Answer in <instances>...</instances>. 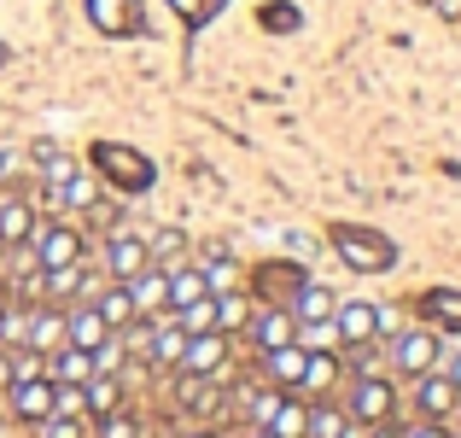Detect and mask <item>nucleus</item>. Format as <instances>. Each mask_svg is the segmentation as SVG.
<instances>
[{
  "instance_id": "nucleus-1",
  "label": "nucleus",
  "mask_w": 461,
  "mask_h": 438,
  "mask_svg": "<svg viewBox=\"0 0 461 438\" xmlns=\"http://www.w3.org/2000/svg\"><path fill=\"white\" fill-rule=\"evenodd\" d=\"M333 246H339V258H345L350 269H362V275H380V269L397 263L392 240L374 234V228H357V223H333Z\"/></svg>"
},
{
  "instance_id": "nucleus-2",
  "label": "nucleus",
  "mask_w": 461,
  "mask_h": 438,
  "mask_svg": "<svg viewBox=\"0 0 461 438\" xmlns=\"http://www.w3.org/2000/svg\"><path fill=\"white\" fill-rule=\"evenodd\" d=\"M345 415L357 421V427H385V421L397 415V386L385 380V374H357Z\"/></svg>"
},
{
  "instance_id": "nucleus-3",
  "label": "nucleus",
  "mask_w": 461,
  "mask_h": 438,
  "mask_svg": "<svg viewBox=\"0 0 461 438\" xmlns=\"http://www.w3.org/2000/svg\"><path fill=\"white\" fill-rule=\"evenodd\" d=\"M228 362H234V351H228V333H187V351H181V369L176 374H204V380H222L228 386Z\"/></svg>"
},
{
  "instance_id": "nucleus-4",
  "label": "nucleus",
  "mask_w": 461,
  "mask_h": 438,
  "mask_svg": "<svg viewBox=\"0 0 461 438\" xmlns=\"http://www.w3.org/2000/svg\"><path fill=\"white\" fill-rule=\"evenodd\" d=\"M94 169H105V176H112L123 193H147L152 187V164L140 152H123L117 141H100V146H94Z\"/></svg>"
},
{
  "instance_id": "nucleus-5",
  "label": "nucleus",
  "mask_w": 461,
  "mask_h": 438,
  "mask_svg": "<svg viewBox=\"0 0 461 438\" xmlns=\"http://www.w3.org/2000/svg\"><path fill=\"white\" fill-rule=\"evenodd\" d=\"M392 362H397V374H427V369H438V333H427V327H397L392 333Z\"/></svg>"
},
{
  "instance_id": "nucleus-6",
  "label": "nucleus",
  "mask_w": 461,
  "mask_h": 438,
  "mask_svg": "<svg viewBox=\"0 0 461 438\" xmlns=\"http://www.w3.org/2000/svg\"><path fill=\"white\" fill-rule=\"evenodd\" d=\"M30 251L41 269H65V263H82V234L70 223H47L30 234Z\"/></svg>"
},
{
  "instance_id": "nucleus-7",
  "label": "nucleus",
  "mask_w": 461,
  "mask_h": 438,
  "mask_svg": "<svg viewBox=\"0 0 461 438\" xmlns=\"http://www.w3.org/2000/svg\"><path fill=\"white\" fill-rule=\"evenodd\" d=\"M147 263H152V246L140 234H129V228L105 234V275H112V281H135Z\"/></svg>"
},
{
  "instance_id": "nucleus-8",
  "label": "nucleus",
  "mask_w": 461,
  "mask_h": 438,
  "mask_svg": "<svg viewBox=\"0 0 461 438\" xmlns=\"http://www.w3.org/2000/svg\"><path fill=\"white\" fill-rule=\"evenodd\" d=\"M450 404H456V386H450V374H444V369L415 374V409H420V421H450Z\"/></svg>"
},
{
  "instance_id": "nucleus-9",
  "label": "nucleus",
  "mask_w": 461,
  "mask_h": 438,
  "mask_svg": "<svg viewBox=\"0 0 461 438\" xmlns=\"http://www.w3.org/2000/svg\"><path fill=\"white\" fill-rule=\"evenodd\" d=\"M304 357H310V351L298 345V339H286V345L263 351V380L281 386V392H298V380H304Z\"/></svg>"
},
{
  "instance_id": "nucleus-10",
  "label": "nucleus",
  "mask_w": 461,
  "mask_h": 438,
  "mask_svg": "<svg viewBox=\"0 0 461 438\" xmlns=\"http://www.w3.org/2000/svg\"><path fill=\"white\" fill-rule=\"evenodd\" d=\"M6 404H12V415H18V421L53 415V380H47V374H35V380H12L6 386Z\"/></svg>"
},
{
  "instance_id": "nucleus-11",
  "label": "nucleus",
  "mask_w": 461,
  "mask_h": 438,
  "mask_svg": "<svg viewBox=\"0 0 461 438\" xmlns=\"http://www.w3.org/2000/svg\"><path fill=\"white\" fill-rule=\"evenodd\" d=\"M123 287H129V298H135V315H164L169 310V269H158V263H147V269Z\"/></svg>"
},
{
  "instance_id": "nucleus-12",
  "label": "nucleus",
  "mask_w": 461,
  "mask_h": 438,
  "mask_svg": "<svg viewBox=\"0 0 461 438\" xmlns=\"http://www.w3.org/2000/svg\"><path fill=\"white\" fill-rule=\"evenodd\" d=\"M374 315H380V304H333V327H339V345H374Z\"/></svg>"
},
{
  "instance_id": "nucleus-13",
  "label": "nucleus",
  "mask_w": 461,
  "mask_h": 438,
  "mask_svg": "<svg viewBox=\"0 0 461 438\" xmlns=\"http://www.w3.org/2000/svg\"><path fill=\"white\" fill-rule=\"evenodd\" d=\"M105 339H112V327H105V315L94 310V304H77V310H65V345H77V351H100Z\"/></svg>"
},
{
  "instance_id": "nucleus-14",
  "label": "nucleus",
  "mask_w": 461,
  "mask_h": 438,
  "mask_svg": "<svg viewBox=\"0 0 461 438\" xmlns=\"http://www.w3.org/2000/svg\"><path fill=\"white\" fill-rule=\"evenodd\" d=\"M176 404L187 409V415H222V380L181 374V380H176Z\"/></svg>"
},
{
  "instance_id": "nucleus-15",
  "label": "nucleus",
  "mask_w": 461,
  "mask_h": 438,
  "mask_svg": "<svg viewBox=\"0 0 461 438\" xmlns=\"http://www.w3.org/2000/svg\"><path fill=\"white\" fill-rule=\"evenodd\" d=\"M263 433H275V438H304L310 433V404L298 392H281V397H275V409H269V421H263Z\"/></svg>"
},
{
  "instance_id": "nucleus-16",
  "label": "nucleus",
  "mask_w": 461,
  "mask_h": 438,
  "mask_svg": "<svg viewBox=\"0 0 461 438\" xmlns=\"http://www.w3.org/2000/svg\"><path fill=\"white\" fill-rule=\"evenodd\" d=\"M181 351H187V333L176 327V315H158V327L147 333V357L158 362V369H181Z\"/></svg>"
},
{
  "instance_id": "nucleus-17",
  "label": "nucleus",
  "mask_w": 461,
  "mask_h": 438,
  "mask_svg": "<svg viewBox=\"0 0 461 438\" xmlns=\"http://www.w3.org/2000/svg\"><path fill=\"white\" fill-rule=\"evenodd\" d=\"M246 333H251L258 351H275V345H286V339L298 333V322H293V310H258L246 322Z\"/></svg>"
},
{
  "instance_id": "nucleus-18",
  "label": "nucleus",
  "mask_w": 461,
  "mask_h": 438,
  "mask_svg": "<svg viewBox=\"0 0 461 438\" xmlns=\"http://www.w3.org/2000/svg\"><path fill=\"white\" fill-rule=\"evenodd\" d=\"M88 374H94V351L59 345L53 357H47V380H59V386H88Z\"/></svg>"
},
{
  "instance_id": "nucleus-19",
  "label": "nucleus",
  "mask_w": 461,
  "mask_h": 438,
  "mask_svg": "<svg viewBox=\"0 0 461 438\" xmlns=\"http://www.w3.org/2000/svg\"><path fill=\"white\" fill-rule=\"evenodd\" d=\"M30 234H35V205L30 199H6L0 205V251L23 246Z\"/></svg>"
},
{
  "instance_id": "nucleus-20",
  "label": "nucleus",
  "mask_w": 461,
  "mask_h": 438,
  "mask_svg": "<svg viewBox=\"0 0 461 438\" xmlns=\"http://www.w3.org/2000/svg\"><path fill=\"white\" fill-rule=\"evenodd\" d=\"M94 310L105 315V327H112V333H123V327H135L140 315H135V298H129V287L123 281H112L100 292V298H94Z\"/></svg>"
},
{
  "instance_id": "nucleus-21",
  "label": "nucleus",
  "mask_w": 461,
  "mask_h": 438,
  "mask_svg": "<svg viewBox=\"0 0 461 438\" xmlns=\"http://www.w3.org/2000/svg\"><path fill=\"white\" fill-rule=\"evenodd\" d=\"M82 397H88V415H112V409H123V374H88V386H82Z\"/></svg>"
},
{
  "instance_id": "nucleus-22",
  "label": "nucleus",
  "mask_w": 461,
  "mask_h": 438,
  "mask_svg": "<svg viewBox=\"0 0 461 438\" xmlns=\"http://www.w3.org/2000/svg\"><path fill=\"white\" fill-rule=\"evenodd\" d=\"M23 345L41 351V357H53V351L65 345V310H41V315H30V333H23Z\"/></svg>"
},
{
  "instance_id": "nucleus-23",
  "label": "nucleus",
  "mask_w": 461,
  "mask_h": 438,
  "mask_svg": "<svg viewBox=\"0 0 461 438\" xmlns=\"http://www.w3.org/2000/svg\"><path fill=\"white\" fill-rule=\"evenodd\" d=\"M88 18L105 35H129L135 30V0H88Z\"/></svg>"
},
{
  "instance_id": "nucleus-24",
  "label": "nucleus",
  "mask_w": 461,
  "mask_h": 438,
  "mask_svg": "<svg viewBox=\"0 0 461 438\" xmlns=\"http://www.w3.org/2000/svg\"><path fill=\"white\" fill-rule=\"evenodd\" d=\"M333 292L327 287H315V281H298V292H293V322H327L333 315Z\"/></svg>"
},
{
  "instance_id": "nucleus-25",
  "label": "nucleus",
  "mask_w": 461,
  "mask_h": 438,
  "mask_svg": "<svg viewBox=\"0 0 461 438\" xmlns=\"http://www.w3.org/2000/svg\"><path fill=\"white\" fill-rule=\"evenodd\" d=\"M304 438H357V421L345 415V404H315Z\"/></svg>"
},
{
  "instance_id": "nucleus-26",
  "label": "nucleus",
  "mask_w": 461,
  "mask_h": 438,
  "mask_svg": "<svg viewBox=\"0 0 461 438\" xmlns=\"http://www.w3.org/2000/svg\"><path fill=\"white\" fill-rule=\"evenodd\" d=\"M216 298V333H246V322H251V298L246 292H211Z\"/></svg>"
},
{
  "instance_id": "nucleus-27",
  "label": "nucleus",
  "mask_w": 461,
  "mask_h": 438,
  "mask_svg": "<svg viewBox=\"0 0 461 438\" xmlns=\"http://www.w3.org/2000/svg\"><path fill=\"white\" fill-rule=\"evenodd\" d=\"M333 380H339V357H333V351H310V357H304V380H298V392H315V397H321Z\"/></svg>"
},
{
  "instance_id": "nucleus-28",
  "label": "nucleus",
  "mask_w": 461,
  "mask_h": 438,
  "mask_svg": "<svg viewBox=\"0 0 461 438\" xmlns=\"http://www.w3.org/2000/svg\"><path fill=\"white\" fill-rule=\"evenodd\" d=\"M204 269L199 263H187V269H169V310H181V304H193V298H204Z\"/></svg>"
},
{
  "instance_id": "nucleus-29",
  "label": "nucleus",
  "mask_w": 461,
  "mask_h": 438,
  "mask_svg": "<svg viewBox=\"0 0 461 438\" xmlns=\"http://www.w3.org/2000/svg\"><path fill=\"white\" fill-rule=\"evenodd\" d=\"M53 199H59V205H70V211H94L100 187H94V176H82V169H77V176H65V181L53 187Z\"/></svg>"
},
{
  "instance_id": "nucleus-30",
  "label": "nucleus",
  "mask_w": 461,
  "mask_h": 438,
  "mask_svg": "<svg viewBox=\"0 0 461 438\" xmlns=\"http://www.w3.org/2000/svg\"><path fill=\"white\" fill-rule=\"evenodd\" d=\"M82 281H88V275H82V263H65V269H41V292H47V298H77Z\"/></svg>"
},
{
  "instance_id": "nucleus-31",
  "label": "nucleus",
  "mask_w": 461,
  "mask_h": 438,
  "mask_svg": "<svg viewBox=\"0 0 461 438\" xmlns=\"http://www.w3.org/2000/svg\"><path fill=\"white\" fill-rule=\"evenodd\" d=\"M420 310H427V315H438V322L444 327H461V292H427V298H420Z\"/></svg>"
},
{
  "instance_id": "nucleus-32",
  "label": "nucleus",
  "mask_w": 461,
  "mask_h": 438,
  "mask_svg": "<svg viewBox=\"0 0 461 438\" xmlns=\"http://www.w3.org/2000/svg\"><path fill=\"white\" fill-rule=\"evenodd\" d=\"M35 158H41V187H59L65 176H77V164H70V158L59 152V146H41Z\"/></svg>"
},
{
  "instance_id": "nucleus-33",
  "label": "nucleus",
  "mask_w": 461,
  "mask_h": 438,
  "mask_svg": "<svg viewBox=\"0 0 461 438\" xmlns=\"http://www.w3.org/2000/svg\"><path fill=\"white\" fill-rule=\"evenodd\" d=\"M35 374H47V357H41V351L23 345L18 357H6V386H12V380H35Z\"/></svg>"
},
{
  "instance_id": "nucleus-34",
  "label": "nucleus",
  "mask_w": 461,
  "mask_h": 438,
  "mask_svg": "<svg viewBox=\"0 0 461 438\" xmlns=\"http://www.w3.org/2000/svg\"><path fill=\"white\" fill-rule=\"evenodd\" d=\"M100 421V438H140V421L129 409H112V415H94Z\"/></svg>"
},
{
  "instance_id": "nucleus-35",
  "label": "nucleus",
  "mask_w": 461,
  "mask_h": 438,
  "mask_svg": "<svg viewBox=\"0 0 461 438\" xmlns=\"http://www.w3.org/2000/svg\"><path fill=\"white\" fill-rule=\"evenodd\" d=\"M35 438H82V415H41Z\"/></svg>"
},
{
  "instance_id": "nucleus-36",
  "label": "nucleus",
  "mask_w": 461,
  "mask_h": 438,
  "mask_svg": "<svg viewBox=\"0 0 461 438\" xmlns=\"http://www.w3.org/2000/svg\"><path fill=\"white\" fill-rule=\"evenodd\" d=\"M53 415H88V397H82V386H59V380H53Z\"/></svg>"
},
{
  "instance_id": "nucleus-37",
  "label": "nucleus",
  "mask_w": 461,
  "mask_h": 438,
  "mask_svg": "<svg viewBox=\"0 0 461 438\" xmlns=\"http://www.w3.org/2000/svg\"><path fill=\"white\" fill-rule=\"evenodd\" d=\"M169 6H176V12H181L187 23H204V18H211L216 6H222V0H169Z\"/></svg>"
},
{
  "instance_id": "nucleus-38",
  "label": "nucleus",
  "mask_w": 461,
  "mask_h": 438,
  "mask_svg": "<svg viewBox=\"0 0 461 438\" xmlns=\"http://www.w3.org/2000/svg\"><path fill=\"white\" fill-rule=\"evenodd\" d=\"M403 438H450V427H444V421H420V427H409Z\"/></svg>"
},
{
  "instance_id": "nucleus-39",
  "label": "nucleus",
  "mask_w": 461,
  "mask_h": 438,
  "mask_svg": "<svg viewBox=\"0 0 461 438\" xmlns=\"http://www.w3.org/2000/svg\"><path fill=\"white\" fill-rule=\"evenodd\" d=\"M263 23H275V30H293V23H298V12H286V6H275V12H263Z\"/></svg>"
},
{
  "instance_id": "nucleus-40",
  "label": "nucleus",
  "mask_w": 461,
  "mask_h": 438,
  "mask_svg": "<svg viewBox=\"0 0 461 438\" xmlns=\"http://www.w3.org/2000/svg\"><path fill=\"white\" fill-rule=\"evenodd\" d=\"M147 246H152V240H147ZM176 251H181V234H164V240L152 246V258H176Z\"/></svg>"
},
{
  "instance_id": "nucleus-41",
  "label": "nucleus",
  "mask_w": 461,
  "mask_h": 438,
  "mask_svg": "<svg viewBox=\"0 0 461 438\" xmlns=\"http://www.w3.org/2000/svg\"><path fill=\"white\" fill-rule=\"evenodd\" d=\"M444 374H450V386H456V392H461V351H456L450 362H444Z\"/></svg>"
},
{
  "instance_id": "nucleus-42",
  "label": "nucleus",
  "mask_w": 461,
  "mask_h": 438,
  "mask_svg": "<svg viewBox=\"0 0 461 438\" xmlns=\"http://www.w3.org/2000/svg\"><path fill=\"white\" fill-rule=\"evenodd\" d=\"M6 310H12V281L0 275V315H6Z\"/></svg>"
},
{
  "instance_id": "nucleus-43",
  "label": "nucleus",
  "mask_w": 461,
  "mask_h": 438,
  "mask_svg": "<svg viewBox=\"0 0 461 438\" xmlns=\"http://www.w3.org/2000/svg\"><path fill=\"white\" fill-rule=\"evenodd\" d=\"M438 12L444 18H461V0H438Z\"/></svg>"
},
{
  "instance_id": "nucleus-44",
  "label": "nucleus",
  "mask_w": 461,
  "mask_h": 438,
  "mask_svg": "<svg viewBox=\"0 0 461 438\" xmlns=\"http://www.w3.org/2000/svg\"><path fill=\"white\" fill-rule=\"evenodd\" d=\"M368 433H374V438H403V433L392 427V421H385V427H368Z\"/></svg>"
},
{
  "instance_id": "nucleus-45",
  "label": "nucleus",
  "mask_w": 461,
  "mask_h": 438,
  "mask_svg": "<svg viewBox=\"0 0 461 438\" xmlns=\"http://www.w3.org/2000/svg\"><path fill=\"white\" fill-rule=\"evenodd\" d=\"M450 421H456L450 433H461V392H456V404H450Z\"/></svg>"
},
{
  "instance_id": "nucleus-46",
  "label": "nucleus",
  "mask_w": 461,
  "mask_h": 438,
  "mask_svg": "<svg viewBox=\"0 0 461 438\" xmlns=\"http://www.w3.org/2000/svg\"><path fill=\"white\" fill-rule=\"evenodd\" d=\"M251 438H275V433H263V427H251Z\"/></svg>"
},
{
  "instance_id": "nucleus-47",
  "label": "nucleus",
  "mask_w": 461,
  "mask_h": 438,
  "mask_svg": "<svg viewBox=\"0 0 461 438\" xmlns=\"http://www.w3.org/2000/svg\"><path fill=\"white\" fill-rule=\"evenodd\" d=\"M0 176H6V152H0Z\"/></svg>"
},
{
  "instance_id": "nucleus-48",
  "label": "nucleus",
  "mask_w": 461,
  "mask_h": 438,
  "mask_svg": "<svg viewBox=\"0 0 461 438\" xmlns=\"http://www.w3.org/2000/svg\"><path fill=\"white\" fill-rule=\"evenodd\" d=\"M193 438H216V433H193Z\"/></svg>"
},
{
  "instance_id": "nucleus-49",
  "label": "nucleus",
  "mask_w": 461,
  "mask_h": 438,
  "mask_svg": "<svg viewBox=\"0 0 461 438\" xmlns=\"http://www.w3.org/2000/svg\"><path fill=\"white\" fill-rule=\"evenodd\" d=\"M450 438H461V433H450Z\"/></svg>"
}]
</instances>
